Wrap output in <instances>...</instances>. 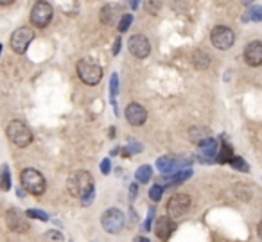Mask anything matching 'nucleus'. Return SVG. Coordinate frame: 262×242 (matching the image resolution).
Wrapping results in <instances>:
<instances>
[{
  "label": "nucleus",
  "mask_w": 262,
  "mask_h": 242,
  "mask_svg": "<svg viewBox=\"0 0 262 242\" xmlns=\"http://www.w3.org/2000/svg\"><path fill=\"white\" fill-rule=\"evenodd\" d=\"M94 176L88 170H76L67 179V189L70 192V195L78 197V199H83L88 205L94 199Z\"/></svg>",
  "instance_id": "f257e3e1"
},
{
  "label": "nucleus",
  "mask_w": 262,
  "mask_h": 242,
  "mask_svg": "<svg viewBox=\"0 0 262 242\" xmlns=\"http://www.w3.org/2000/svg\"><path fill=\"white\" fill-rule=\"evenodd\" d=\"M20 181H22V187L32 195H42L45 192V189H47V181L42 176V172L36 170V169H31V167L24 169L20 174Z\"/></svg>",
  "instance_id": "f03ea898"
},
{
  "label": "nucleus",
  "mask_w": 262,
  "mask_h": 242,
  "mask_svg": "<svg viewBox=\"0 0 262 242\" xmlns=\"http://www.w3.org/2000/svg\"><path fill=\"white\" fill-rule=\"evenodd\" d=\"M5 133H7V138L15 144L16 147H27L32 142V138H34L32 137V131L27 127L26 122L22 121H11L7 124Z\"/></svg>",
  "instance_id": "7ed1b4c3"
},
{
  "label": "nucleus",
  "mask_w": 262,
  "mask_h": 242,
  "mask_svg": "<svg viewBox=\"0 0 262 242\" xmlns=\"http://www.w3.org/2000/svg\"><path fill=\"white\" fill-rule=\"evenodd\" d=\"M78 75L88 86H95L103 79V69L99 65L94 63L92 59H79L78 61Z\"/></svg>",
  "instance_id": "20e7f679"
},
{
  "label": "nucleus",
  "mask_w": 262,
  "mask_h": 242,
  "mask_svg": "<svg viewBox=\"0 0 262 242\" xmlns=\"http://www.w3.org/2000/svg\"><path fill=\"white\" fill-rule=\"evenodd\" d=\"M52 13H54L52 5L49 4V2H45V0H38L36 4L32 5L29 18H31L32 25L38 27V29H43V27H47L49 24H51V20H52Z\"/></svg>",
  "instance_id": "39448f33"
},
{
  "label": "nucleus",
  "mask_w": 262,
  "mask_h": 242,
  "mask_svg": "<svg viewBox=\"0 0 262 242\" xmlns=\"http://www.w3.org/2000/svg\"><path fill=\"white\" fill-rule=\"evenodd\" d=\"M210 42H212V45L215 48H219V50H228L236 43V32L232 31L230 27L217 25L210 32Z\"/></svg>",
  "instance_id": "423d86ee"
},
{
  "label": "nucleus",
  "mask_w": 262,
  "mask_h": 242,
  "mask_svg": "<svg viewBox=\"0 0 262 242\" xmlns=\"http://www.w3.org/2000/svg\"><path fill=\"white\" fill-rule=\"evenodd\" d=\"M101 224L108 233H119L122 232V228L126 224V219L119 208H108L101 217Z\"/></svg>",
  "instance_id": "0eeeda50"
},
{
  "label": "nucleus",
  "mask_w": 262,
  "mask_h": 242,
  "mask_svg": "<svg viewBox=\"0 0 262 242\" xmlns=\"http://www.w3.org/2000/svg\"><path fill=\"white\" fill-rule=\"evenodd\" d=\"M32 40H34V31H32L31 27H18L11 34V48L16 54H24L29 48Z\"/></svg>",
  "instance_id": "6e6552de"
},
{
  "label": "nucleus",
  "mask_w": 262,
  "mask_h": 242,
  "mask_svg": "<svg viewBox=\"0 0 262 242\" xmlns=\"http://www.w3.org/2000/svg\"><path fill=\"white\" fill-rule=\"evenodd\" d=\"M190 208V197L187 194H174L167 203V214L173 219L185 216Z\"/></svg>",
  "instance_id": "1a4fd4ad"
},
{
  "label": "nucleus",
  "mask_w": 262,
  "mask_h": 242,
  "mask_svg": "<svg viewBox=\"0 0 262 242\" xmlns=\"http://www.w3.org/2000/svg\"><path fill=\"white\" fill-rule=\"evenodd\" d=\"M5 224H7V228H9L11 232L24 233L29 230L27 216L22 214L18 208H9V210H7V214H5Z\"/></svg>",
  "instance_id": "9d476101"
},
{
  "label": "nucleus",
  "mask_w": 262,
  "mask_h": 242,
  "mask_svg": "<svg viewBox=\"0 0 262 242\" xmlns=\"http://www.w3.org/2000/svg\"><path fill=\"white\" fill-rule=\"evenodd\" d=\"M124 16V7L122 4H115V2H111V4H106L103 9H101V22L108 27H113V25H119V22L121 18Z\"/></svg>",
  "instance_id": "9b49d317"
},
{
  "label": "nucleus",
  "mask_w": 262,
  "mask_h": 242,
  "mask_svg": "<svg viewBox=\"0 0 262 242\" xmlns=\"http://www.w3.org/2000/svg\"><path fill=\"white\" fill-rule=\"evenodd\" d=\"M128 47H130V52L138 59L147 58L149 52H151V43H149V40H147L144 34H135V36H131Z\"/></svg>",
  "instance_id": "f8f14e48"
},
{
  "label": "nucleus",
  "mask_w": 262,
  "mask_h": 242,
  "mask_svg": "<svg viewBox=\"0 0 262 242\" xmlns=\"http://www.w3.org/2000/svg\"><path fill=\"white\" fill-rule=\"evenodd\" d=\"M124 115H126V121L130 122L131 126H142V124L147 121L146 108L140 106L138 102H131V104H128Z\"/></svg>",
  "instance_id": "ddd939ff"
},
{
  "label": "nucleus",
  "mask_w": 262,
  "mask_h": 242,
  "mask_svg": "<svg viewBox=\"0 0 262 242\" xmlns=\"http://www.w3.org/2000/svg\"><path fill=\"white\" fill-rule=\"evenodd\" d=\"M244 61L250 67H261L262 65V42H252L244 47Z\"/></svg>",
  "instance_id": "4468645a"
},
{
  "label": "nucleus",
  "mask_w": 262,
  "mask_h": 242,
  "mask_svg": "<svg viewBox=\"0 0 262 242\" xmlns=\"http://www.w3.org/2000/svg\"><path fill=\"white\" fill-rule=\"evenodd\" d=\"M176 230V224H174L173 217H160L157 221V226H155V232H157V237L160 241H167L171 237V233Z\"/></svg>",
  "instance_id": "2eb2a0df"
},
{
  "label": "nucleus",
  "mask_w": 262,
  "mask_h": 242,
  "mask_svg": "<svg viewBox=\"0 0 262 242\" xmlns=\"http://www.w3.org/2000/svg\"><path fill=\"white\" fill-rule=\"evenodd\" d=\"M182 165H185V162L173 158V156H162V158H158V162H157L158 170H160V172H163V174L178 172V169L182 167Z\"/></svg>",
  "instance_id": "dca6fc26"
},
{
  "label": "nucleus",
  "mask_w": 262,
  "mask_h": 242,
  "mask_svg": "<svg viewBox=\"0 0 262 242\" xmlns=\"http://www.w3.org/2000/svg\"><path fill=\"white\" fill-rule=\"evenodd\" d=\"M199 149H201V154H203V156L214 158L215 154H217V151H219V144H217V140H214V138H207V140H203V142L199 144Z\"/></svg>",
  "instance_id": "f3484780"
},
{
  "label": "nucleus",
  "mask_w": 262,
  "mask_h": 242,
  "mask_svg": "<svg viewBox=\"0 0 262 242\" xmlns=\"http://www.w3.org/2000/svg\"><path fill=\"white\" fill-rule=\"evenodd\" d=\"M192 176V170L190 169H183V170H178V172H174L171 178H167V185L169 187H176V185L183 183L185 179L190 178Z\"/></svg>",
  "instance_id": "a211bd4d"
},
{
  "label": "nucleus",
  "mask_w": 262,
  "mask_h": 242,
  "mask_svg": "<svg viewBox=\"0 0 262 242\" xmlns=\"http://www.w3.org/2000/svg\"><path fill=\"white\" fill-rule=\"evenodd\" d=\"M192 63H194L196 69H207L210 65V56L205 50H196L194 56H192Z\"/></svg>",
  "instance_id": "6ab92c4d"
},
{
  "label": "nucleus",
  "mask_w": 262,
  "mask_h": 242,
  "mask_svg": "<svg viewBox=\"0 0 262 242\" xmlns=\"http://www.w3.org/2000/svg\"><path fill=\"white\" fill-rule=\"evenodd\" d=\"M189 138L192 142L196 144H201L203 140L209 138V129H205V127H192L189 131Z\"/></svg>",
  "instance_id": "aec40b11"
},
{
  "label": "nucleus",
  "mask_w": 262,
  "mask_h": 242,
  "mask_svg": "<svg viewBox=\"0 0 262 242\" xmlns=\"http://www.w3.org/2000/svg\"><path fill=\"white\" fill-rule=\"evenodd\" d=\"M151 176H153V169L149 165H142V167L136 169L135 172V178L138 183H147L151 179Z\"/></svg>",
  "instance_id": "412c9836"
},
{
  "label": "nucleus",
  "mask_w": 262,
  "mask_h": 242,
  "mask_svg": "<svg viewBox=\"0 0 262 242\" xmlns=\"http://www.w3.org/2000/svg\"><path fill=\"white\" fill-rule=\"evenodd\" d=\"M217 162L219 163H230V160L234 158V153H232V147L228 144H221V151H217Z\"/></svg>",
  "instance_id": "4be33fe9"
},
{
  "label": "nucleus",
  "mask_w": 262,
  "mask_h": 242,
  "mask_svg": "<svg viewBox=\"0 0 262 242\" xmlns=\"http://www.w3.org/2000/svg\"><path fill=\"white\" fill-rule=\"evenodd\" d=\"M262 20V7L253 5L246 11V15L242 16V22H261Z\"/></svg>",
  "instance_id": "5701e85b"
},
{
  "label": "nucleus",
  "mask_w": 262,
  "mask_h": 242,
  "mask_svg": "<svg viewBox=\"0 0 262 242\" xmlns=\"http://www.w3.org/2000/svg\"><path fill=\"white\" fill-rule=\"evenodd\" d=\"M0 187H2L4 192H7L11 189V174L7 165H2V170H0Z\"/></svg>",
  "instance_id": "b1692460"
},
{
  "label": "nucleus",
  "mask_w": 262,
  "mask_h": 242,
  "mask_svg": "<svg viewBox=\"0 0 262 242\" xmlns=\"http://www.w3.org/2000/svg\"><path fill=\"white\" fill-rule=\"evenodd\" d=\"M117 92H119V77H117V74H113L110 77V97H111V104H113V110H115V113H117V104H115Z\"/></svg>",
  "instance_id": "393cba45"
},
{
  "label": "nucleus",
  "mask_w": 262,
  "mask_h": 242,
  "mask_svg": "<svg viewBox=\"0 0 262 242\" xmlns=\"http://www.w3.org/2000/svg\"><path fill=\"white\" fill-rule=\"evenodd\" d=\"M230 165L234 169H237V170H241V172H248V170H250L248 163L244 162L242 158H239V156H234V158L230 160Z\"/></svg>",
  "instance_id": "a878e982"
},
{
  "label": "nucleus",
  "mask_w": 262,
  "mask_h": 242,
  "mask_svg": "<svg viewBox=\"0 0 262 242\" xmlns=\"http://www.w3.org/2000/svg\"><path fill=\"white\" fill-rule=\"evenodd\" d=\"M27 217H31V219H40V221H49V216L45 214V212L38 210V208H29V210L26 212Z\"/></svg>",
  "instance_id": "bb28decb"
},
{
  "label": "nucleus",
  "mask_w": 262,
  "mask_h": 242,
  "mask_svg": "<svg viewBox=\"0 0 262 242\" xmlns=\"http://www.w3.org/2000/svg\"><path fill=\"white\" fill-rule=\"evenodd\" d=\"M163 195V187L162 185H153L151 190H149V197L151 201H160Z\"/></svg>",
  "instance_id": "cd10ccee"
},
{
  "label": "nucleus",
  "mask_w": 262,
  "mask_h": 242,
  "mask_svg": "<svg viewBox=\"0 0 262 242\" xmlns=\"http://www.w3.org/2000/svg\"><path fill=\"white\" fill-rule=\"evenodd\" d=\"M131 22H133V15H124V16H122L121 22H119V31L126 32L128 29H130Z\"/></svg>",
  "instance_id": "c85d7f7f"
},
{
  "label": "nucleus",
  "mask_w": 262,
  "mask_h": 242,
  "mask_svg": "<svg viewBox=\"0 0 262 242\" xmlns=\"http://www.w3.org/2000/svg\"><path fill=\"white\" fill-rule=\"evenodd\" d=\"M110 169H111V163L108 158L103 160V163H101V170H103V174H110Z\"/></svg>",
  "instance_id": "c756f323"
},
{
  "label": "nucleus",
  "mask_w": 262,
  "mask_h": 242,
  "mask_svg": "<svg viewBox=\"0 0 262 242\" xmlns=\"http://www.w3.org/2000/svg\"><path fill=\"white\" fill-rule=\"evenodd\" d=\"M121 38H117V40H115V42H113V54H115V56H117V54H119V52H121Z\"/></svg>",
  "instance_id": "7c9ffc66"
},
{
  "label": "nucleus",
  "mask_w": 262,
  "mask_h": 242,
  "mask_svg": "<svg viewBox=\"0 0 262 242\" xmlns=\"http://www.w3.org/2000/svg\"><path fill=\"white\" fill-rule=\"evenodd\" d=\"M15 0H0V5H11Z\"/></svg>",
  "instance_id": "2f4dec72"
},
{
  "label": "nucleus",
  "mask_w": 262,
  "mask_h": 242,
  "mask_svg": "<svg viewBox=\"0 0 262 242\" xmlns=\"http://www.w3.org/2000/svg\"><path fill=\"white\" fill-rule=\"evenodd\" d=\"M257 232H259V237L262 239V221L259 222V228H257Z\"/></svg>",
  "instance_id": "473e14b6"
},
{
  "label": "nucleus",
  "mask_w": 262,
  "mask_h": 242,
  "mask_svg": "<svg viewBox=\"0 0 262 242\" xmlns=\"http://www.w3.org/2000/svg\"><path fill=\"white\" fill-rule=\"evenodd\" d=\"M131 2V7H133V9H135L136 5H138V0H130Z\"/></svg>",
  "instance_id": "72a5a7b5"
},
{
  "label": "nucleus",
  "mask_w": 262,
  "mask_h": 242,
  "mask_svg": "<svg viewBox=\"0 0 262 242\" xmlns=\"http://www.w3.org/2000/svg\"><path fill=\"white\" fill-rule=\"evenodd\" d=\"M135 242H149V241H147L146 237H138V239H135Z\"/></svg>",
  "instance_id": "f704fd0d"
},
{
  "label": "nucleus",
  "mask_w": 262,
  "mask_h": 242,
  "mask_svg": "<svg viewBox=\"0 0 262 242\" xmlns=\"http://www.w3.org/2000/svg\"><path fill=\"white\" fill-rule=\"evenodd\" d=\"M241 2H242V4H252L253 0H241Z\"/></svg>",
  "instance_id": "c9c22d12"
},
{
  "label": "nucleus",
  "mask_w": 262,
  "mask_h": 242,
  "mask_svg": "<svg viewBox=\"0 0 262 242\" xmlns=\"http://www.w3.org/2000/svg\"><path fill=\"white\" fill-rule=\"evenodd\" d=\"M0 56H2V45H0Z\"/></svg>",
  "instance_id": "e433bc0d"
}]
</instances>
